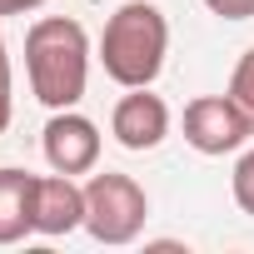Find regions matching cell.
<instances>
[{
  "label": "cell",
  "mask_w": 254,
  "mask_h": 254,
  "mask_svg": "<svg viewBox=\"0 0 254 254\" xmlns=\"http://www.w3.org/2000/svg\"><path fill=\"white\" fill-rule=\"evenodd\" d=\"M30 95L45 110H75L90 85V35L70 15H40L25 30Z\"/></svg>",
  "instance_id": "6da1fadb"
},
{
  "label": "cell",
  "mask_w": 254,
  "mask_h": 254,
  "mask_svg": "<svg viewBox=\"0 0 254 254\" xmlns=\"http://www.w3.org/2000/svg\"><path fill=\"white\" fill-rule=\"evenodd\" d=\"M170 55V20L150 0H125V5L105 20L100 35V65L115 85L135 90V85H155Z\"/></svg>",
  "instance_id": "7a4b0ae2"
},
{
  "label": "cell",
  "mask_w": 254,
  "mask_h": 254,
  "mask_svg": "<svg viewBox=\"0 0 254 254\" xmlns=\"http://www.w3.org/2000/svg\"><path fill=\"white\" fill-rule=\"evenodd\" d=\"M150 219V194L130 175H90L85 180V229L95 244H135Z\"/></svg>",
  "instance_id": "3957f363"
},
{
  "label": "cell",
  "mask_w": 254,
  "mask_h": 254,
  "mask_svg": "<svg viewBox=\"0 0 254 254\" xmlns=\"http://www.w3.org/2000/svg\"><path fill=\"white\" fill-rule=\"evenodd\" d=\"M254 135L249 115L234 105V95H199L185 105V145L199 155H234Z\"/></svg>",
  "instance_id": "277c9868"
},
{
  "label": "cell",
  "mask_w": 254,
  "mask_h": 254,
  "mask_svg": "<svg viewBox=\"0 0 254 254\" xmlns=\"http://www.w3.org/2000/svg\"><path fill=\"white\" fill-rule=\"evenodd\" d=\"M40 150L50 160V170L60 175H90L100 165V125L80 110H55L45 135H40Z\"/></svg>",
  "instance_id": "5b68a950"
},
{
  "label": "cell",
  "mask_w": 254,
  "mask_h": 254,
  "mask_svg": "<svg viewBox=\"0 0 254 254\" xmlns=\"http://www.w3.org/2000/svg\"><path fill=\"white\" fill-rule=\"evenodd\" d=\"M110 135L125 145V150H155L165 145L170 135V105L160 95H150V85H135L130 95H120L115 110H110Z\"/></svg>",
  "instance_id": "8992f818"
},
{
  "label": "cell",
  "mask_w": 254,
  "mask_h": 254,
  "mask_svg": "<svg viewBox=\"0 0 254 254\" xmlns=\"http://www.w3.org/2000/svg\"><path fill=\"white\" fill-rule=\"evenodd\" d=\"M85 229V185H75V175H40L35 185V234L45 239H65Z\"/></svg>",
  "instance_id": "52a82bcc"
},
{
  "label": "cell",
  "mask_w": 254,
  "mask_h": 254,
  "mask_svg": "<svg viewBox=\"0 0 254 254\" xmlns=\"http://www.w3.org/2000/svg\"><path fill=\"white\" fill-rule=\"evenodd\" d=\"M35 185L40 175L30 170H0V244H20L35 234Z\"/></svg>",
  "instance_id": "ba28073f"
},
{
  "label": "cell",
  "mask_w": 254,
  "mask_h": 254,
  "mask_svg": "<svg viewBox=\"0 0 254 254\" xmlns=\"http://www.w3.org/2000/svg\"><path fill=\"white\" fill-rule=\"evenodd\" d=\"M229 95H234V105L249 115V125H254V50H244L239 55V65H234V75H229Z\"/></svg>",
  "instance_id": "9c48e42d"
},
{
  "label": "cell",
  "mask_w": 254,
  "mask_h": 254,
  "mask_svg": "<svg viewBox=\"0 0 254 254\" xmlns=\"http://www.w3.org/2000/svg\"><path fill=\"white\" fill-rule=\"evenodd\" d=\"M234 204L244 214H254V150H244L234 165Z\"/></svg>",
  "instance_id": "30bf717a"
},
{
  "label": "cell",
  "mask_w": 254,
  "mask_h": 254,
  "mask_svg": "<svg viewBox=\"0 0 254 254\" xmlns=\"http://www.w3.org/2000/svg\"><path fill=\"white\" fill-rule=\"evenodd\" d=\"M204 10L219 20H249L254 15V0H204Z\"/></svg>",
  "instance_id": "8fae6325"
},
{
  "label": "cell",
  "mask_w": 254,
  "mask_h": 254,
  "mask_svg": "<svg viewBox=\"0 0 254 254\" xmlns=\"http://www.w3.org/2000/svg\"><path fill=\"white\" fill-rule=\"evenodd\" d=\"M10 115H15V95H10V70H0V135L10 130Z\"/></svg>",
  "instance_id": "7c38bea8"
},
{
  "label": "cell",
  "mask_w": 254,
  "mask_h": 254,
  "mask_svg": "<svg viewBox=\"0 0 254 254\" xmlns=\"http://www.w3.org/2000/svg\"><path fill=\"white\" fill-rule=\"evenodd\" d=\"M40 5H45V0H0V15H30Z\"/></svg>",
  "instance_id": "4fadbf2b"
},
{
  "label": "cell",
  "mask_w": 254,
  "mask_h": 254,
  "mask_svg": "<svg viewBox=\"0 0 254 254\" xmlns=\"http://www.w3.org/2000/svg\"><path fill=\"white\" fill-rule=\"evenodd\" d=\"M0 70H10V55H5V40H0Z\"/></svg>",
  "instance_id": "5bb4252c"
}]
</instances>
